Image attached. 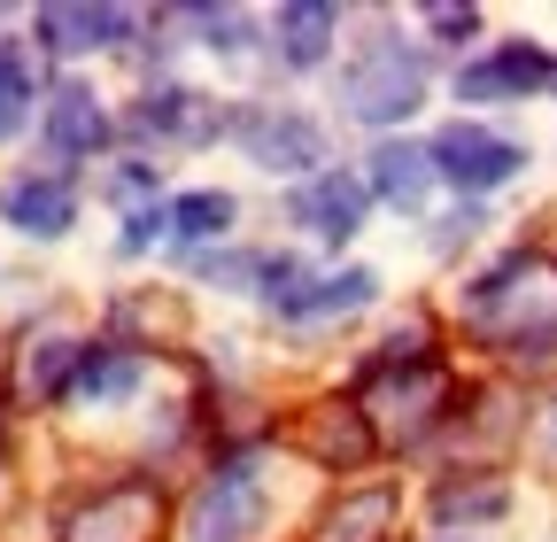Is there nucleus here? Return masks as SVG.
<instances>
[{
  "label": "nucleus",
  "mask_w": 557,
  "mask_h": 542,
  "mask_svg": "<svg viewBox=\"0 0 557 542\" xmlns=\"http://www.w3.org/2000/svg\"><path fill=\"white\" fill-rule=\"evenodd\" d=\"M527 280H534L527 256L496 263V271L472 287V318L496 333L511 357H549V349H557V295H534Z\"/></svg>",
  "instance_id": "obj_1"
},
{
  "label": "nucleus",
  "mask_w": 557,
  "mask_h": 542,
  "mask_svg": "<svg viewBox=\"0 0 557 542\" xmlns=\"http://www.w3.org/2000/svg\"><path fill=\"white\" fill-rule=\"evenodd\" d=\"M341 101H348L357 124H403L418 101H426V62H418V47H403V39L380 32L357 62H348Z\"/></svg>",
  "instance_id": "obj_2"
},
{
  "label": "nucleus",
  "mask_w": 557,
  "mask_h": 542,
  "mask_svg": "<svg viewBox=\"0 0 557 542\" xmlns=\"http://www.w3.org/2000/svg\"><path fill=\"white\" fill-rule=\"evenodd\" d=\"M271 519V489H263V465L233 457L201 481V496L186 504V542H256Z\"/></svg>",
  "instance_id": "obj_3"
},
{
  "label": "nucleus",
  "mask_w": 557,
  "mask_h": 542,
  "mask_svg": "<svg viewBox=\"0 0 557 542\" xmlns=\"http://www.w3.org/2000/svg\"><path fill=\"white\" fill-rule=\"evenodd\" d=\"M426 156H434V178H449L465 194H496L527 171V148L504 140V132H487V124H442Z\"/></svg>",
  "instance_id": "obj_4"
},
{
  "label": "nucleus",
  "mask_w": 557,
  "mask_h": 542,
  "mask_svg": "<svg viewBox=\"0 0 557 542\" xmlns=\"http://www.w3.org/2000/svg\"><path fill=\"white\" fill-rule=\"evenodd\" d=\"M240 148H248L256 171L318 178L325 171V124L302 116V109H256V116H240Z\"/></svg>",
  "instance_id": "obj_5"
},
{
  "label": "nucleus",
  "mask_w": 557,
  "mask_h": 542,
  "mask_svg": "<svg viewBox=\"0 0 557 542\" xmlns=\"http://www.w3.org/2000/svg\"><path fill=\"white\" fill-rule=\"evenodd\" d=\"M295 225L310 233V241H348L364 225V210H372V186L357 178V171H318V178H302L295 186Z\"/></svg>",
  "instance_id": "obj_6"
},
{
  "label": "nucleus",
  "mask_w": 557,
  "mask_h": 542,
  "mask_svg": "<svg viewBox=\"0 0 557 542\" xmlns=\"http://www.w3.org/2000/svg\"><path fill=\"white\" fill-rule=\"evenodd\" d=\"M148 527H156V489L148 481H124V489H109V496L70 512L62 542H148Z\"/></svg>",
  "instance_id": "obj_7"
},
{
  "label": "nucleus",
  "mask_w": 557,
  "mask_h": 542,
  "mask_svg": "<svg viewBox=\"0 0 557 542\" xmlns=\"http://www.w3.org/2000/svg\"><path fill=\"white\" fill-rule=\"evenodd\" d=\"M542 86H549V54L527 47V39H511V47H496V54L465 62L457 101H527V94H542Z\"/></svg>",
  "instance_id": "obj_8"
},
{
  "label": "nucleus",
  "mask_w": 557,
  "mask_h": 542,
  "mask_svg": "<svg viewBox=\"0 0 557 542\" xmlns=\"http://www.w3.org/2000/svg\"><path fill=\"white\" fill-rule=\"evenodd\" d=\"M132 116H139V132L178 140V148H201V140H218V132H225V109L209 101V94H194V86H156Z\"/></svg>",
  "instance_id": "obj_9"
},
{
  "label": "nucleus",
  "mask_w": 557,
  "mask_h": 542,
  "mask_svg": "<svg viewBox=\"0 0 557 542\" xmlns=\"http://www.w3.org/2000/svg\"><path fill=\"white\" fill-rule=\"evenodd\" d=\"M47 148H54V156H70V163L109 148V109H101V94H94V86L70 78V86H54V94H47Z\"/></svg>",
  "instance_id": "obj_10"
},
{
  "label": "nucleus",
  "mask_w": 557,
  "mask_h": 542,
  "mask_svg": "<svg viewBox=\"0 0 557 542\" xmlns=\"http://www.w3.org/2000/svg\"><path fill=\"white\" fill-rule=\"evenodd\" d=\"M0 218L16 233H32V241H62L78 225V194H70V178H16L0 194Z\"/></svg>",
  "instance_id": "obj_11"
},
{
  "label": "nucleus",
  "mask_w": 557,
  "mask_h": 542,
  "mask_svg": "<svg viewBox=\"0 0 557 542\" xmlns=\"http://www.w3.org/2000/svg\"><path fill=\"white\" fill-rule=\"evenodd\" d=\"M372 295H380V271L348 263V271H325V280H302L295 295H278L271 310H278V318H295V325H310V318H341V310H364Z\"/></svg>",
  "instance_id": "obj_12"
},
{
  "label": "nucleus",
  "mask_w": 557,
  "mask_h": 542,
  "mask_svg": "<svg viewBox=\"0 0 557 542\" xmlns=\"http://www.w3.org/2000/svg\"><path fill=\"white\" fill-rule=\"evenodd\" d=\"M364 186H372L380 201H395V210H426V194H434V156L410 148V140H380Z\"/></svg>",
  "instance_id": "obj_13"
},
{
  "label": "nucleus",
  "mask_w": 557,
  "mask_h": 542,
  "mask_svg": "<svg viewBox=\"0 0 557 542\" xmlns=\"http://www.w3.org/2000/svg\"><path fill=\"white\" fill-rule=\"evenodd\" d=\"M39 39L54 54H94V47H116L132 39V9H39Z\"/></svg>",
  "instance_id": "obj_14"
},
{
  "label": "nucleus",
  "mask_w": 557,
  "mask_h": 542,
  "mask_svg": "<svg viewBox=\"0 0 557 542\" xmlns=\"http://www.w3.org/2000/svg\"><path fill=\"white\" fill-rule=\"evenodd\" d=\"M333 32H341V16L325 9V0H295V9H278V54H287L295 71H318V62L333 54Z\"/></svg>",
  "instance_id": "obj_15"
},
{
  "label": "nucleus",
  "mask_w": 557,
  "mask_h": 542,
  "mask_svg": "<svg viewBox=\"0 0 557 542\" xmlns=\"http://www.w3.org/2000/svg\"><path fill=\"white\" fill-rule=\"evenodd\" d=\"M511 512V489L504 481H480V472H472V481H442L434 489V527H480V519H504Z\"/></svg>",
  "instance_id": "obj_16"
},
{
  "label": "nucleus",
  "mask_w": 557,
  "mask_h": 542,
  "mask_svg": "<svg viewBox=\"0 0 557 542\" xmlns=\"http://www.w3.org/2000/svg\"><path fill=\"white\" fill-rule=\"evenodd\" d=\"M139 380H148V365H139L132 349H86V357H78V380H70V395H78V403H124Z\"/></svg>",
  "instance_id": "obj_17"
},
{
  "label": "nucleus",
  "mask_w": 557,
  "mask_h": 542,
  "mask_svg": "<svg viewBox=\"0 0 557 542\" xmlns=\"http://www.w3.org/2000/svg\"><path fill=\"white\" fill-rule=\"evenodd\" d=\"M233 194H178L171 210H163V225H171V241L178 248H194V241H218V233H233Z\"/></svg>",
  "instance_id": "obj_18"
},
{
  "label": "nucleus",
  "mask_w": 557,
  "mask_h": 542,
  "mask_svg": "<svg viewBox=\"0 0 557 542\" xmlns=\"http://www.w3.org/2000/svg\"><path fill=\"white\" fill-rule=\"evenodd\" d=\"M78 342L70 333H47V342H32V357H24V387L32 395H70V380H78Z\"/></svg>",
  "instance_id": "obj_19"
},
{
  "label": "nucleus",
  "mask_w": 557,
  "mask_h": 542,
  "mask_svg": "<svg viewBox=\"0 0 557 542\" xmlns=\"http://www.w3.org/2000/svg\"><path fill=\"white\" fill-rule=\"evenodd\" d=\"M387 519H395V489H364V496H348V504L325 519V542H380Z\"/></svg>",
  "instance_id": "obj_20"
},
{
  "label": "nucleus",
  "mask_w": 557,
  "mask_h": 542,
  "mask_svg": "<svg viewBox=\"0 0 557 542\" xmlns=\"http://www.w3.org/2000/svg\"><path fill=\"white\" fill-rule=\"evenodd\" d=\"M32 71H24V54H9L0 47V140H16V132L32 124Z\"/></svg>",
  "instance_id": "obj_21"
},
{
  "label": "nucleus",
  "mask_w": 557,
  "mask_h": 542,
  "mask_svg": "<svg viewBox=\"0 0 557 542\" xmlns=\"http://www.w3.org/2000/svg\"><path fill=\"white\" fill-rule=\"evenodd\" d=\"M186 24L209 32L201 47H218V54H248V39H256V24H248L240 9H186Z\"/></svg>",
  "instance_id": "obj_22"
},
{
  "label": "nucleus",
  "mask_w": 557,
  "mask_h": 542,
  "mask_svg": "<svg viewBox=\"0 0 557 542\" xmlns=\"http://www.w3.org/2000/svg\"><path fill=\"white\" fill-rule=\"evenodd\" d=\"M426 32H434V39H472L480 16H472V9H426Z\"/></svg>",
  "instance_id": "obj_23"
},
{
  "label": "nucleus",
  "mask_w": 557,
  "mask_h": 542,
  "mask_svg": "<svg viewBox=\"0 0 557 542\" xmlns=\"http://www.w3.org/2000/svg\"><path fill=\"white\" fill-rule=\"evenodd\" d=\"M156 225H163V218H148V210H139V218L124 225V241H116V248H124V256H139V248H148V241H156Z\"/></svg>",
  "instance_id": "obj_24"
},
{
  "label": "nucleus",
  "mask_w": 557,
  "mask_h": 542,
  "mask_svg": "<svg viewBox=\"0 0 557 542\" xmlns=\"http://www.w3.org/2000/svg\"><path fill=\"white\" fill-rule=\"evenodd\" d=\"M549 442H557V411H549Z\"/></svg>",
  "instance_id": "obj_25"
},
{
  "label": "nucleus",
  "mask_w": 557,
  "mask_h": 542,
  "mask_svg": "<svg viewBox=\"0 0 557 542\" xmlns=\"http://www.w3.org/2000/svg\"><path fill=\"white\" fill-rule=\"evenodd\" d=\"M549 78H557V71H549Z\"/></svg>",
  "instance_id": "obj_26"
}]
</instances>
